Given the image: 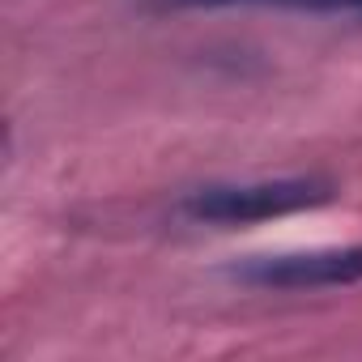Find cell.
I'll list each match as a JSON object with an SVG mask.
<instances>
[{
  "label": "cell",
  "mask_w": 362,
  "mask_h": 362,
  "mask_svg": "<svg viewBox=\"0 0 362 362\" xmlns=\"http://www.w3.org/2000/svg\"><path fill=\"white\" fill-rule=\"evenodd\" d=\"M337 197L328 179L294 175V179H256V184H209L179 201V214L205 226H247L303 209H320Z\"/></svg>",
  "instance_id": "obj_1"
},
{
  "label": "cell",
  "mask_w": 362,
  "mask_h": 362,
  "mask_svg": "<svg viewBox=\"0 0 362 362\" xmlns=\"http://www.w3.org/2000/svg\"><path fill=\"white\" fill-rule=\"evenodd\" d=\"M170 9H226V5H273L298 13H362V0H162Z\"/></svg>",
  "instance_id": "obj_3"
},
{
  "label": "cell",
  "mask_w": 362,
  "mask_h": 362,
  "mask_svg": "<svg viewBox=\"0 0 362 362\" xmlns=\"http://www.w3.org/2000/svg\"><path fill=\"white\" fill-rule=\"evenodd\" d=\"M235 281L260 290H332L362 281V243L354 247H311L281 256H252L230 269Z\"/></svg>",
  "instance_id": "obj_2"
}]
</instances>
